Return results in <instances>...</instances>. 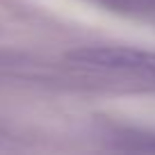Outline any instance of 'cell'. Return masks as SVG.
I'll list each match as a JSON object with an SVG mask.
<instances>
[{
  "label": "cell",
  "mask_w": 155,
  "mask_h": 155,
  "mask_svg": "<svg viewBox=\"0 0 155 155\" xmlns=\"http://www.w3.org/2000/svg\"><path fill=\"white\" fill-rule=\"evenodd\" d=\"M73 59L84 66L121 71L128 75H139L155 80V53L132 48H84L73 53Z\"/></svg>",
  "instance_id": "obj_1"
}]
</instances>
